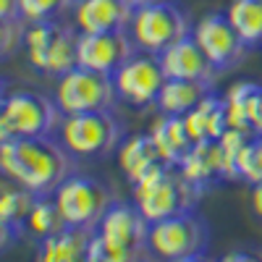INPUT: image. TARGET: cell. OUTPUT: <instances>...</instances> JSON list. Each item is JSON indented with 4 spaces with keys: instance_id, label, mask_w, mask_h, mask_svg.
Instances as JSON below:
<instances>
[{
    "instance_id": "cell-10",
    "label": "cell",
    "mask_w": 262,
    "mask_h": 262,
    "mask_svg": "<svg viewBox=\"0 0 262 262\" xmlns=\"http://www.w3.org/2000/svg\"><path fill=\"white\" fill-rule=\"evenodd\" d=\"M128 34L134 39V45L147 53H163L168 45L189 34V21L184 11L170 3V0H160V3H149L142 8H134L128 24Z\"/></svg>"
},
{
    "instance_id": "cell-6",
    "label": "cell",
    "mask_w": 262,
    "mask_h": 262,
    "mask_svg": "<svg viewBox=\"0 0 262 262\" xmlns=\"http://www.w3.org/2000/svg\"><path fill=\"white\" fill-rule=\"evenodd\" d=\"M210 242V228L194 210L149 223L147 252L158 259H196Z\"/></svg>"
},
{
    "instance_id": "cell-3",
    "label": "cell",
    "mask_w": 262,
    "mask_h": 262,
    "mask_svg": "<svg viewBox=\"0 0 262 262\" xmlns=\"http://www.w3.org/2000/svg\"><path fill=\"white\" fill-rule=\"evenodd\" d=\"M58 139L71 152V158L97 160L118 149V144L123 142V131L111 111L66 113L58 126Z\"/></svg>"
},
{
    "instance_id": "cell-29",
    "label": "cell",
    "mask_w": 262,
    "mask_h": 262,
    "mask_svg": "<svg viewBox=\"0 0 262 262\" xmlns=\"http://www.w3.org/2000/svg\"><path fill=\"white\" fill-rule=\"evenodd\" d=\"M252 131H254V134H262V84L257 90L254 107H252Z\"/></svg>"
},
{
    "instance_id": "cell-21",
    "label": "cell",
    "mask_w": 262,
    "mask_h": 262,
    "mask_svg": "<svg viewBox=\"0 0 262 262\" xmlns=\"http://www.w3.org/2000/svg\"><path fill=\"white\" fill-rule=\"evenodd\" d=\"M205 95H210V81L196 79H165L163 90L158 95V111L168 116H186L191 107Z\"/></svg>"
},
{
    "instance_id": "cell-28",
    "label": "cell",
    "mask_w": 262,
    "mask_h": 262,
    "mask_svg": "<svg viewBox=\"0 0 262 262\" xmlns=\"http://www.w3.org/2000/svg\"><path fill=\"white\" fill-rule=\"evenodd\" d=\"M24 34H27V21L21 18V16L0 18V48H3V58L6 60L16 50L24 48Z\"/></svg>"
},
{
    "instance_id": "cell-16",
    "label": "cell",
    "mask_w": 262,
    "mask_h": 262,
    "mask_svg": "<svg viewBox=\"0 0 262 262\" xmlns=\"http://www.w3.org/2000/svg\"><path fill=\"white\" fill-rule=\"evenodd\" d=\"M134 6L126 0H74V27L84 34L128 29Z\"/></svg>"
},
{
    "instance_id": "cell-25",
    "label": "cell",
    "mask_w": 262,
    "mask_h": 262,
    "mask_svg": "<svg viewBox=\"0 0 262 262\" xmlns=\"http://www.w3.org/2000/svg\"><path fill=\"white\" fill-rule=\"evenodd\" d=\"M257 90H259V84H254V81H236L228 86V92L223 95L228 126L252 131V107H254Z\"/></svg>"
},
{
    "instance_id": "cell-13",
    "label": "cell",
    "mask_w": 262,
    "mask_h": 262,
    "mask_svg": "<svg viewBox=\"0 0 262 262\" xmlns=\"http://www.w3.org/2000/svg\"><path fill=\"white\" fill-rule=\"evenodd\" d=\"M134 39L128 29L118 32H97V34H84L79 32V45H76V66L92 69L100 74H116L121 66L134 55Z\"/></svg>"
},
{
    "instance_id": "cell-14",
    "label": "cell",
    "mask_w": 262,
    "mask_h": 262,
    "mask_svg": "<svg viewBox=\"0 0 262 262\" xmlns=\"http://www.w3.org/2000/svg\"><path fill=\"white\" fill-rule=\"evenodd\" d=\"M118 168L131 181V186H137L160 176L170 165L165 163V158L160 155V149L155 147L147 131V134H131L118 144Z\"/></svg>"
},
{
    "instance_id": "cell-24",
    "label": "cell",
    "mask_w": 262,
    "mask_h": 262,
    "mask_svg": "<svg viewBox=\"0 0 262 262\" xmlns=\"http://www.w3.org/2000/svg\"><path fill=\"white\" fill-rule=\"evenodd\" d=\"M226 13L247 48L262 45V0H231Z\"/></svg>"
},
{
    "instance_id": "cell-7",
    "label": "cell",
    "mask_w": 262,
    "mask_h": 262,
    "mask_svg": "<svg viewBox=\"0 0 262 262\" xmlns=\"http://www.w3.org/2000/svg\"><path fill=\"white\" fill-rule=\"evenodd\" d=\"M131 189H134V205L142 210L149 223L194 210L202 196V189H196L176 165H170L160 176Z\"/></svg>"
},
{
    "instance_id": "cell-22",
    "label": "cell",
    "mask_w": 262,
    "mask_h": 262,
    "mask_svg": "<svg viewBox=\"0 0 262 262\" xmlns=\"http://www.w3.org/2000/svg\"><path fill=\"white\" fill-rule=\"evenodd\" d=\"M39 194L24 189L21 184L6 179L3 181V191H0V228H11L18 236L24 233V223H27V215L34 205Z\"/></svg>"
},
{
    "instance_id": "cell-27",
    "label": "cell",
    "mask_w": 262,
    "mask_h": 262,
    "mask_svg": "<svg viewBox=\"0 0 262 262\" xmlns=\"http://www.w3.org/2000/svg\"><path fill=\"white\" fill-rule=\"evenodd\" d=\"M71 6V0H18L21 8V18L24 21H48L55 18L58 13H63Z\"/></svg>"
},
{
    "instance_id": "cell-20",
    "label": "cell",
    "mask_w": 262,
    "mask_h": 262,
    "mask_svg": "<svg viewBox=\"0 0 262 262\" xmlns=\"http://www.w3.org/2000/svg\"><path fill=\"white\" fill-rule=\"evenodd\" d=\"M186 128L194 142H215L221 139V134L228 128V113H226V102L217 95H205L196 102L191 111L184 116Z\"/></svg>"
},
{
    "instance_id": "cell-30",
    "label": "cell",
    "mask_w": 262,
    "mask_h": 262,
    "mask_svg": "<svg viewBox=\"0 0 262 262\" xmlns=\"http://www.w3.org/2000/svg\"><path fill=\"white\" fill-rule=\"evenodd\" d=\"M13 16H21L18 0H0V18H13Z\"/></svg>"
},
{
    "instance_id": "cell-9",
    "label": "cell",
    "mask_w": 262,
    "mask_h": 262,
    "mask_svg": "<svg viewBox=\"0 0 262 262\" xmlns=\"http://www.w3.org/2000/svg\"><path fill=\"white\" fill-rule=\"evenodd\" d=\"M116 84L111 74H100L84 66H74L71 71L58 76L55 102L60 113H86V111H111L116 105Z\"/></svg>"
},
{
    "instance_id": "cell-11",
    "label": "cell",
    "mask_w": 262,
    "mask_h": 262,
    "mask_svg": "<svg viewBox=\"0 0 262 262\" xmlns=\"http://www.w3.org/2000/svg\"><path fill=\"white\" fill-rule=\"evenodd\" d=\"M165 71L158 53H134L121 69L113 74L116 95L131 107H149L158 102V95L165 84Z\"/></svg>"
},
{
    "instance_id": "cell-2",
    "label": "cell",
    "mask_w": 262,
    "mask_h": 262,
    "mask_svg": "<svg viewBox=\"0 0 262 262\" xmlns=\"http://www.w3.org/2000/svg\"><path fill=\"white\" fill-rule=\"evenodd\" d=\"M149 221L137 205L113 202L95 228L92 247L86 259L90 262H128L139 259L147 252Z\"/></svg>"
},
{
    "instance_id": "cell-26",
    "label": "cell",
    "mask_w": 262,
    "mask_h": 262,
    "mask_svg": "<svg viewBox=\"0 0 262 262\" xmlns=\"http://www.w3.org/2000/svg\"><path fill=\"white\" fill-rule=\"evenodd\" d=\"M236 170H238V181H247L252 186L262 184V134H252V139L244 144Z\"/></svg>"
},
{
    "instance_id": "cell-1",
    "label": "cell",
    "mask_w": 262,
    "mask_h": 262,
    "mask_svg": "<svg viewBox=\"0 0 262 262\" xmlns=\"http://www.w3.org/2000/svg\"><path fill=\"white\" fill-rule=\"evenodd\" d=\"M0 170L34 194H53L71 173V152L50 137L0 139Z\"/></svg>"
},
{
    "instance_id": "cell-15",
    "label": "cell",
    "mask_w": 262,
    "mask_h": 262,
    "mask_svg": "<svg viewBox=\"0 0 262 262\" xmlns=\"http://www.w3.org/2000/svg\"><path fill=\"white\" fill-rule=\"evenodd\" d=\"M160 55V66L168 79H196V81H212L215 79V66L205 55V50L196 45L191 32L173 45H168Z\"/></svg>"
},
{
    "instance_id": "cell-12",
    "label": "cell",
    "mask_w": 262,
    "mask_h": 262,
    "mask_svg": "<svg viewBox=\"0 0 262 262\" xmlns=\"http://www.w3.org/2000/svg\"><path fill=\"white\" fill-rule=\"evenodd\" d=\"M191 37L196 39V45L205 50V55L210 58V63L217 71L233 69V66L242 63V58L247 55V42L242 39V34H238L236 27L231 24L228 13H205L194 24Z\"/></svg>"
},
{
    "instance_id": "cell-4",
    "label": "cell",
    "mask_w": 262,
    "mask_h": 262,
    "mask_svg": "<svg viewBox=\"0 0 262 262\" xmlns=\"http://www.w3.org/2000/svg\"><path fill=\"white\" fill-rule=\"evenodd\" d=\"M60 126V107L55 100L34 90H13L0 105V139L50 137Z\"/></svg>"
},
{
    "instance_id": "cell-17",
    "label": "cell",
    "mask_w": 262,
    "mask_h": 262,
    "mask_svg": "<svg viewBox=\"0 0 262 262\" xmlns=\"http://www.w3.org/2000/svg\"><path fill=\"white\" fill-rule=\"evenodd\" d=\"M92 228H76V226H66L58 233L37 242V259L39 262H76L86 259L92 247Z\"/></svg>"
},
{
    "instance_id": "cell-8",
    "label": "cell",
    "mask_w": 262,
    "mask_h": 262,
    "mask_svg": "<svg viewBox=\"0 0 262 262\" xmlns=\"http://www.w3.org/2000/svg\"><path fill=\"white\" fill-rule=\"evenodd\" d=\"M53 200L66 226L95 231L107 207L113 205V194L102 181L92 176H66L60 186L53 191Z\"/></svg>"
},
{
    "instance_id": "cell-5",
    "label": "cell",
    "mask_w": 262,
    "mask_h": 262,
    "mask_svg": "<svg viewBox=\"0 0 262 262\" xmlns=\"http://www.w3.org/2000/svg\"><path fill=\"white\" fill-rule=\"evenodd\" d=\"M76 45L79 29L58 24L55 18L48 21H27L24 53L34 71L45 76H63L76 66Z\"/></svg>"
},
{
    "instance_id": "cell-31",
    "label": "cell",
    "mask_w": 262,
    "mask_h": 262,
    "mask_svg": "<svg viewBox=\"0 0 262 262\" xmlns=\"http://www.w3.org/2000/svg\"><path fill=\"white\" fill-rule=\"evenodd\" d=\"M252 210H254V215L262 221V184L252 186Z\"/></svg>"
},
{
    "instance_id": "cell-19",
    "label": "cell",
    "mask_w": 262,
    "mask_h": 262,
    "mask_svg": "<svg viewBox=\"0 0 262 262\" xmlns=\"http://www.w3.org/2000/svg\"><path fill=\"white\" fill-rule=\"evenodd\" d=\"M176 168L202 191L215 181H226L223 160H221V152H217V142H194V147L186 152V158Z\"/></svg>"
},
{
    "instance_id": "cell-23",
    "label": "cell",
    "mask_w": 262,
    "mask_h": 262,
    "mask_svg": "<svg viewBox=\"0 0 262 262\" xmlns=\"http://www.w3.org/2000/svg\"><path fill=\"white\" fill-rule=\"evenodd\" d=\"M60 228H66V221L53 200V194H39L29 215H27V223H24V233H29L34 242H42L53 233H58Z\"/></svg>"
},
{
    "instance_id": "cell-32",
    "label": "cell",
    "mask_w": 262,
    "mask_h": 262,
    "mask_svg": "<svg viewBox=\"0 0 262 262\" xmlns=\"http://www.w3.org/2000/svg\"><path fill=\"white\" fill-rule=\"evenodd\" d=\"M126 3H131L134 8H142V6H149V3H160V0H126Z\"/></svg>"
},
{
    "instance_id": "cell-18",
    "label": "cell",
    "mask_w": 262,
    "mask_h": 262,
    "mask_svg": "<svg viewBox=\"0 0 262 262\" xmlns=\"http://www.w3.org/2000/svg\"><path fill=\"white\" fill-rule=\"evenodd\" d=\"M149 137L155 142V147L160 149V155L165 158L168 165H179L186 152L194 147V139L186 128L184 116H168L160 113L149 126Z\"/></svg>"
}]
</instances>
